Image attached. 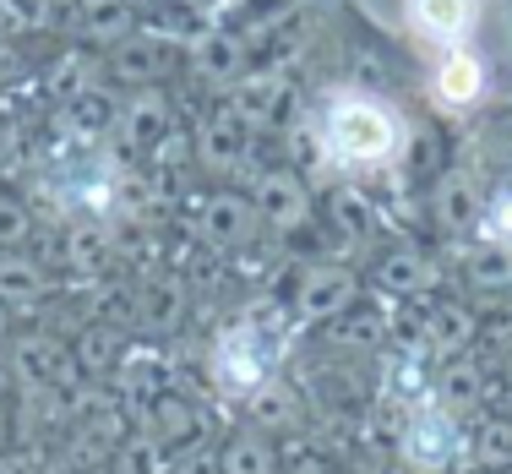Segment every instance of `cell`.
Wrapping results in <instances>:
<instances>
[{
    "label": "cell",
    "instance_id": "cell-4",
    "mask_svg": "<svg viewBox=\"0 0 512 474\" xmlns=\"http://www.w3.org/2000/svg\"><path fill=\"white\" fill-rule=\"evenodd\" d=\"M463 447H469V442H463L453 409L420 398V404H414V415L404 420V442H398V453H404V464L414 474H447L463 458Z\"/></svg>",
    "mask_w": 512,
    "mask_h": 474
},
{
    "label": "cell",
    "instance_id": "cell-6",
    "mask_svg": "<svg viewBox=\"0 0 512 474\" xmlns=\"http://www.w3.org/2000/svg\"><path fill=\"white\" fill-rule=\"evenodd\" d=\"M485 88H491V66H485L480 50H469V44H458V50H442L431 66V77H425V93H431L436 109H447V115H463V109H474L485 99Z\"/></svg>",
    "mask_w": 512,
    "mask_h": 474
},
{
    "label": "cell",
    "instance_id": "cell-31",
    "mask_svg": "<svg viewBox=\"0 0 512 474\" xmlns=\"http://www.w3.org/2000/svg\"><path fill=\"white\" fill-rule=\"evenodd\" d=\"M93 88V60L82 55V50H71V55H60L50 71H44V93H50L55 104H71L77 93H88Z\"/></svg>",
    "mask_w": 512,
    "mask_h": 474
},
{
    "label": "cell",
    "instance_id": "cell-13",
    "mask_svg": "<svg viewBox=\"0 0 512 474\" xmlns=\"http://www.w3.org/2000/svg\"><path fill=\"white\" fill-rule=\"evenodd\" d=\"M186 60H191V71H197L202 82L235 88V82L246 77V39H240L235 28H202L197 39L186 44Z\"/></svg>",
    "mask_w": 512,
    "mask_h": 474
},
{
    "label": "cell",
    "instance_id": "cell-9",
    "mask_svg": "<svg viewBox=\"0 0 512 474\" xmlns=\"http://www.w3.org/2000/svg\"><path fill=\"white\" fill-rule=\"evenodd\" d=\"M256 224L278 229V235H289V229L311 224V191L300 175H289V169H267L262 180H256Z\"/></svg>",
    "mask_w": 512,
    "mask_h": 474
},
{
    "label": "cell",
    "instance_id": "cell-23",
    "mask_svg": "<svg viewBox=\"0 0 512 474\" xmlns=\"http://www.w3.org/2000/svg\"><path fill=\"white\" fill-rule=\"evenodd\" d=\"M66 120H71V131H77L82 142L104 137V131H115V120H120V93L104 88V82H93L88 93H77V99L66 104Z\"/></svg>",
    "mask_w": 512,
    "mask_h": 474
},
{
    "label": "cell",
    "instance_id": "cell-38",
    "mask_svg": "<svg viewBox=\"0 0 512 474\" xmlns=\"http://www.w3.org/2000/svg\"><path fill=\"white\" fill-rule=\"evenodd\" d=\"M6 338H11V311L0 306V349H6Z\"/></svg>",
    "mask_w": 512,
    "mask_h": 474
},
{
    "label": "cell",
    "instance_id": "cell-24",
    "mask_svg": "<svg viewBox=\"0 0 512 474\" xmlns=\"http://www.w3.org/2000/svg\"><path fill=\"white\" fill-rule=\"evenodd\" d=\"M246 404H251V420H256V431H267V436H273V431H295V425L306 420V409H300V398L289 393V387L278 382V376H267V382L256 387V393L246 398Z\"/></svg>",
    "mask_w": 512,
    "mask_h": 474
},
{
    "label": "cell",
    "instance_id": "cell-28",
    "mask_svg": "<svg viewBox=\"0 0 512 474\" xmlns=\"http://www.w3.org/2000/svg\"><path fill=\"white\" fill-rule=\"evenodd\" d=\"M463 273H469L474 289H507V284H512V246L480 240V246L463 257Z\"/></svg>",
    "mask_w": 512,
    "mask_h": 474
},
{
    "label": "cell",
    "instance_id": "cell-33",
    "mask_svg": "<svg viewBox=\"0 0 512 474\" xmlns=\"http://www.w3.org/2000/svg\"><path fill=\"white\" fill-rule=\"evenodd\" d=\"M480 240H496V246H512V180L502 191L485 197V213H480Z\"/></svg>",
    "mask_w": 512,
    "mask_h": 474
},
{
    "label": "cell",
    "instance_id": "cell-3",
    "mask_svg": "<svg viewBox=\"0 0 512 474\" xmlns=\"http://www.w3.org/2000/svg\"><path fill=\"white\" fill-rule=\"evenodd\" d=\"M6 376H17L22 393H44V387L71 393V387H82L71 344H60L50 333H11L6 338Z\"/></svg>",
    "mask_w": 512,
    "mask_h": 474
},
{
    "label": "cell",
    "instance_id": "cell-12",
    "mask_svg": "<svg viewBox=\"0 0 512 474\" xmlns=\"http://www.w3.org/2000/svg\"><path fill=\"white\" fill-rule=\"evenodd\" d=\"M480 213H485V191L474 186L469 169H447L431 191V218L442 235H480Z\"/></svg>",
    "mask_w": 512,
    "mask_h": 474
},
{
    "label": "cell",
    "instance_id": "cell-34",
    "mask_svg": "<svg viewBox=\"0 0 512 474\" xmlns=\"http://www.w3.org/2000/svg\"><path fill=\"white\" fill-rule=\"evenodd\" d=\"M333 224L344 229L349 240H365V235H371V218H365V202L355 197V191H338V197H333Z\"/></svg>",
    "mask_w": 512,
    "mask_h": 474
},
{
    "label": "cell",
    "instance_id": "cell-5",
    "mask_svg": "<svg viewBox=\"0 0 512 474\" xmlns=\"http://www.w3.org/2000/svg\"><path fill=\"white\" fill-rule=\"evenodd\" d=\"M398 17L425 50H458L480 28V0H398Z\"/></svg>",
    "mask_w": 512,
    "mask_h": 474
},
{
    "label": "cell",
    "instance_id": "cell-20",
    "mask_svg": "<svg viewBox=\"0 0 512 474\" xmlns=\"http://www.w3.org/2000/svg\"><path fill=\"white\" fill-rule=\"evenodd\" d=\"M186 306H191V289L180 278H158L137 295V327L148 338H169L180 322H186Z\"/></svg>",
    "mask_w": 512,
    "mask_h": 474
},
{
    "label": "cell",
    "instance_id": "cell-35",
    "mask_svg": "<svg viewBox=\"0 0 512 474\" xmlns=\"http://www.w3.org/2000/svg\"><path fill=\"white\" fill-rule=\"evenodd\" d=\"M186 158H197V137H186V131H169V137L153 148V164H158V175H169V169H180Z\"/></svg>",
    "mask_w": 512,
    "mask_h": 474
},
{
    "label": "cell",
    "instance_id": "cell-11",
    "mask_svg": "<svg viewBox=\"0 0 512 474\" xmlns=\"http://www.w3.org/2000/svg\"><path fill=\"white\" fill-rule=\"evenodd\" d=\"M169 66H175V50L153 33H131V39L109 44V60H104V71L126 88H158L169 77Z\"/></svg>",
    "mask_w": 512,
    "mask_h": 474
},
{
    "label": "cell",
    "instance_id": "cell-21",
    "mask_svg": "<svg viewBox=\"0 0 512 474\" xmlns=\"http://www.w3.org/2000/svg\"><path fill=\"white\" fill-rule=\"evenodd\" d=\"M71 17H77V33L93 44H120L137 28V6L131 0H71Z\"/></svg>",
    "mask_w": 512,
    "mask_h": 474
},
{
    "label": "cell",
    "instance_id": "cell-14",
    "mask_svg": "<svg viewBox=\"0 0 512 474\" xmlns=\"http://www.w3.org/2000/svg\"><path fill=\"white\" fill-rule=\"evenodd\" d=\"M137 425L142 431H153L158 442L169 447V453H180V447H191V442H202L207 436V420H202V409L191 404L180 387H169V393H158L148 409L137 415Z\"/></svg>",
    "mask_w": 512,
    "mask_h": 474
},
{
    "label": "cell",
    "instance_id": "cell-10",
    "mask_svg": "<svg viewBox=\"0 0 512 474\" xmlns=\"http://www.w3.org/2000/svg\"><path fill=\"white\" fill-rule=\"evenodd\" d=\"M175 131V104H169V93L158 88H137L126 104H120V120H115V137L126 142L131 153H153L158 142Z\"/></svg>",
    "mask_w": 512,
    "mask_h": 474
},
{
    "label": "cell",
    "instance_id": "cell-15",
    "mask_svg": "<svg viewBox=\"0 0 512 474\" xmlns=\"http://www.w3.org/2000/svg\"><path fill=\"white\" fill-rule=\"evenodd\" d=\"M202 251H240L256 235V202L235 197V191H218L202 202Z\"/></svg>",
    "mask_w": 512,
    "mask_h": 474
},
{
    "label": "cell",
    "instance_id": "cell-36",
    "mask_svg": "<svg viewBox=\"0 0 512 474\" xmlns=\"http://www.w3.org/2000/svg\"><path fill=\"white\" fill-rule=\"evenodd\" d=\"M99 257H104V251H99V235H93V229H88V235H77L71 262H77V267H99Z\"/></svg>",
    "mask_w": 512,
    "mask_h": 474
},
{
    "label": "cell",
    "instance_id": "cell-22",
    "mask_svg": "<svg viewBox=\"0 0 512 474\" xmlns=\"http://www.w3.org/2000/svg\"><path fill=\"white\" fill-rule=\"evenodd\" d=\"M218 474H278V447L267 431H240L218 447Z\"/></svg>",
    "mask_w": 512,
    "mask_h": 474
},
{
    "label": "cell",
    "instance_id": "cell-26",
    "mask_svg": "<svg viewBox=\"0 0 512 474\" xmlns=\"http://www.w3.org/2000/svg\"><path fill=\"white\" fill-rule=\"evenodd\" d=\"M229 104H235L251 126H262V120H273L278 104H284V77H278V71H256V77H251V71H246V77L229 88Z\"/></svg>",
    "mask_w": 512,
    "mask_h": 474
},
{
    "label": "cell",
    "instance_id": "cell-19",
    "mask_svg": "<svg viewBox=\"0 0 512 474\" xmlns=\"http://www.w3.org/2000/svg\"><path fill=\"white\" fill-rule=\"evenodd\" d=\"M474 327H480V322H474V311L463 306V300H442V306H431V311H425V355L442 360V366H447V360H458L463 349L474 344Z\"/></svg>",
    "mask_w": 512,
    "mask_h": 474
},
{
    "label": "cell",
    "instance_id": "cell-32",
    "mask_svg": "<svg viewBox=\"0 0 512 474\" xmlns=\"http://www.w3.org/2000/svg\"><path fill=\"white\" fill-rule=\"evenodd\" d=\"M33 240V213L22 197H11V191H0V251H22Z\"/></svg>",
    "mask_w": 512,
    "mask_h": 474
},
{
    "label": "cell",
    "instance_id": "cell-7",
    "mask_svg": "<svg viewBox=\"0 0 512 474\" xmlns=\"http://www.w3.org/2000/svg\"><path fill=\"white\" fill-rule=\"evenodd\" d=\"M289 306H295V322H338L349 306H360V278L338 262H311Z\"/></svg>",
    "mask_w": 512,
    "mask_h": 474
},
{
    "label": "cell",
    "instance_id": "cell-30",
    "mask_svg": "<svg viewBox=\"0 0 512 474\" xmlns=\"http://www.w3.org/2000/svg\"><path fill=\"white\" fill-rule=\"evenodd\" d=\"M469 453H474V464H480V469L507 474L512 469V420H480V425H474Z\"/></svg>",
    "mask_w": 512,
    "mask_h": 474
},
{
    "label": "cell",
    "instance_id": "cell-16",
    "mask_svg": "<svg viewBox=\"0 0 512 474\" xmlns=\"http://www.w3.org/2000/svg\"><path fill=\"white\" fill-rule=\"evenodd\" d=\"M371 289L382 300H420L425 289H431V262H425L414 246H393L387 257H376Z\"/></svg>",
    "mask_w": 512,
    "mask_h": 474
},
{
    "label": "cell",
    "instance_id": "cell-39",
    "mask_svg": "<svg viewBox=\"0 0 512 474\" xmlns=\"http://www.w3.org/2000/svg\"><path fill=\"white\" fill-rule=\"evenodd\" d=\"M66 6H71V0H66Z\"/></svg>",
    "mask_w": 512,
    "mask_h": 474
},
{
    "label": "cell",
    "instance_id": "cell-17",
    "mask_svg": "<svg viewBox=\"0 0 512 474\" xmlns=\"http://www.w3.org/2000/svg\"><path fill=\"white\" fill-rule=\"evenodd\" d=\"M44 300H50L44 262H33L28 251H0V306L17 316V311H39Z\"/></svg>",
    "mask_w": 512,
    "mask_h": 474
},
{
    "label": "cell",
    "instance_id": "cell-18",
    "mask_svg": "<svg viewBox=\"0 0 512 474\" xmlns=\"http://www.w3.org/2000/svg\"><path fill=\"white\" fill-rule=\"evenodd\" d=\"M71 355H77L82 382H109V376L120 371V360L131 355V344H126V333H120V327L88 322V327L77 333V344H71Z\"/></svg>",
    "mask_w": 512,
    "mask_h": 474
},
{
    "label": "cell",
    "instance_id": "cell-27",
    "mask_svg": "<svg viewBox=\"0 0 512 474\" xmlns=\"http://www.w3.org/2000/svg\"><path fill=\"white\" fill-rule=\"evenodd\" d=\"M480 393H485V376L480 366H469V360H447V371H442V382H436V404L442 409H453V415H469L474 404H480Z\"/></svg>",
    "mask_w": 512,
    "mask_h": 474
},
{
    "label": "cell",
    "instance_id": "cell-29",
    "mask_svg": "<svg viewBox=\"0 0 512 474\" xmlns=\"http://www.w3.org/2000/svg\"><path fill=\"white\" fill-rule=\"evenodd\" d=\"M300 0H229L224 6V28H246V33H267L278 22L295 17Z\"/></svg>",
    "mask_w": 512,
    "mask_h": 474
},
{
    "label": "cell",
    "instance_id": "cell-8",
    "mask_svg": "<svg viewBox=\"0 0 512 474\" xmlns=\"http://www.w3.org/2000/svg\"><path fill=\"white\" fill-rule=\"evenodd\" d=\"M191 137H197V158L207 169H240V158L251 153V120L224 99V104L207 109Z\"/></svg>",
    "mask_w": 512,
    "mask_h": 474
},
{
    "label": "cell",
    "instance_id": "cell-1",
    "mask_svg": "<svg viewBox=\"0 0 512 474\" xmlns=\"http://www.w3.org/2000/svg\"><path fill=\"white\" fill-rule=\"evenodd\" d=\"M404 142H409L404 109L393 99H382V93L344 88L316 115V153L338 175H382V169L398 164Z\"/></svg>",
    "mask_w": 512,
    "mask_h": 474
},
{
    "label": "cell",
    "instance_id": "cell-25",
    "mask_svg": "<svg viewBox=\"0 0 512 474\" xmlns=\"http://www.w3.org/2000/svg\"><path fill=\"white\" fill-rule=\"evenodd\" d=\"M109 469H115V474H175V453H169L153 431H142V425H137V431L109 453Z\"/></svg>",
    "mask_w": 512,
    "mask_h": 474
},
{
    "label": "cell",
    "instance_id": "cell-37",
    "mask_svg": "<svg viewBox=\"0 0 512 474\" xmlns=\"http://www.w3.org/2000/svg\"><path fill=\"white\" fill-rule=\"evenodd\" d=\"M6 431H11V404H6V393H0V447H6Z\"/></svg>",
    "mask_w": 512,
    "mask_h": 474
},
{
    "label": "cell",
    "instance_id": "cell-2",
    "mask_svg": "<svg viewBox=\"0 0 512 474\" xmlns=\"http://www.w3.org/2000/svg\"><path fill=\"white\" fill-rule=\"evenodd\" d=\"M278 366V338L267 322H229L224 333L213 338V349H207V371H213V382L224 387V393L235 398H251L256 387L273 376Z\"/></svg>",
    "mask_w": 512,
    "mask_h": 474
}]
</instances>
